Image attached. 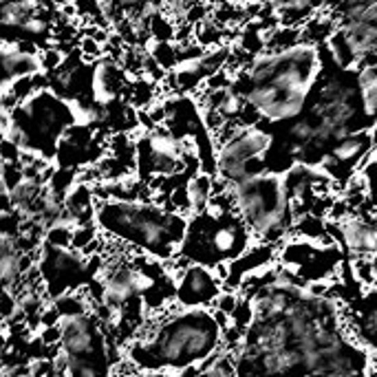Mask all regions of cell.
<instances>
[{
	"label": "cell",
	"instance_id": "cell-14",
	"mask_svg": "<svg viewBox=\"0 0 377 377\" xmlns=\"http://www.w3.org/2000/svg\"><path fill=\"white\" fill-rule=\"evenodd\" d=\"M198 377H236V362H234V353L232 349L218 351L212 360H207L201 366V375Z\"/></svg>",
	"mask_w": 377,
	"mask_h": 377
},
{
	"label": "cell",
	"instance_id": "cell-21",
	"mask_svg": "<svg viewBox=\"0 0 377 377\" xmlns=\"http://www.w3.org/2000/svg\"><path fill=\"white\" fill-rule=\"evenodd\" d=\"M25 174H23V166L20 161H9V164H3V183L7 185V190L12 192L14 187L23 181Z\"/></svg>",
	"mask_w": 377,
	"mask_h": 377
},
{
	"label": "cell",
	"instance_id": "cell-12",
	"mask_svg": "<svg viewBox=\"0 0 377 377\" xmlns=\"http://www.w3.org/2000/svg\"><path fill=\"white\" fill-rule=\"evenodd\" d=\"M337 227V245L351 258L377 256V218L362 214H346Z\"/></svg>",
	"mask_w": 377,
	"mask_h": 377
},
{
	"label": "cell",
	"instance_id": "cell-3",
	"mask_svg": "<svg viewBox=\"0 0 377 377\" xmlns=\"http://www.w3.org/2000/svg\"><path fill=\"white\" fill-rule=\"evenodd\" d=\"M227 315L210 307H179L172 302L139 326L124 355L139 371L179 373L203 366L225 349Z\"/></svg>",
	"mask_w": 377,
	"mask_h": 377
},
{
	"label": "cell",
	"instance_id": "cell-9",
	"mask_svg": "<svg viewBox=\"0 0 377 377\" xmlns=\"http://www.w3.org/2000/svg\"><path fill=\"white\" fill-rule=\"evenodd\" d=\"M60 20L62 14L55 0H0V42L36 44L42 51L55 44Z\"/></svg>",
	"mask_w": 377,
	"mask_h": 377
},
{
	"label": "cell",
	"instance_id": "cell-13",
	"mask_svg": "<svg viewBox=\"0 0 377 377\" xmlns=\"http://www.w3.org/2000/svg\"><path fill=\"white\" fill-rule=\"evenodd\" d=\"M357 91H360L364 115L369 122H377V64L357 68Z\"/></svg>",
	"mask_w": 377,
	"mask_h": 377
},
{
	"label": "cell",
	"instance_id": "cell-17",
	"mask_svg": "<svg viewBox=\"0 0 377 377\" xmlns=\"http://www.w3.org/2000/svg\"><path fill=\"white\" fill-rule=\"evenodd\" d=\"M151 55L155 57V62L164 68V71H174L179 66V47L172 42H155L151 49Z\"/></svg>",
	"mask_w": 377,
	"mask_h": 377
},
{
	"label": "cell",
	"instance_id": "cell-2",
	"mask_svg": "<svg viewBox=\"0 0 377 377\" xmlns=\"http://www.w3.org/2000/svg\"><path fill=\"white\" fill-rule=\"evenodd\" d=\"M326 66L324 44L298 40L296 44L254 55L232 77L241 99V126H283L300 117Z\"/></svg>",
	"mask_w": 377,
	"mask_h": 377
},
{
	"label": "cell",
	"instance_id": "cell-19",
	"mask_svg": "<svg viewBox=\"0 0 377 377\" xmlns=\"http://www.w3.org/2000/svg\"><path fill=\"white\" fill-rule=\"evenodd\" d=\"M77 51H79V55L86 60V62H97V60L102 57L104 49H102V42H97L93 36H82Z\"/></svg>",
	"mask_w": 377,
	"mask_h": 377
},
{
	"label": "cell",
	"instance_id": "cell-26",
	"mask_svg": "<svg viewBox=\"0 0 377 377\" xmlns=\"http://www.w3.org/2000/svg\"><path fill=\"white\" fill-rule=\"evenodd\" d=\"M0 164H3V161H0Z\"/></svg>",
	"mask_w": 377,
	"mask_h": 377
},
{
	"label": "cell",
	"instance_id": "cell-16",
	"mask_svg": "<svg viewBox=\"0 0 377 377\" xmlns=\"http://www.w3.org/2000/svg\"><path fill=\"white\" fill-rule=\"evenodd\" d=\"M146 27H148V34L155 38V42H172V40L177 38L174 23L168 16L159 14V12L148 16Z\"/></svg>",
	"mask_w": 377,
	"mask_h": 377
},
{
	"label": "cell",
	"instance_id": "cell-23",
	"mask_svg": "<svg viewBox=\"0 0 377 377\" xmlns=\"http://www.w3.org/2000/svg\"><path fill=\"white\" fill-rule=\"evenodd\" d=\"M14 203H12V192L7 190V185L0 179V212H12Z\"/></svg>",
	"mask_w": 377,
	"mask_h": 377
},
{
	"label": "cell",
	"instance_id": "cell-1",
	"mask_svg": "<svg viewBox=\"0 0 377 377\" xmlns=\"http://www.w3.org/2000/svg\"><path fill=\"white\" fill-rule=\"evenodd\" d=\"M245 281L256 287L243 296L252 320L232 346L236 377H377L326 283L307 285L281 265Z\"/></svg>",
	"mask_w": 377,
	"mask_h": 377
},
{
	"label": "cell",
	"instance_id": "cell-25",
	"mask_svg": "<svg viewBox=\"0 0 377 377\" xmlns=\"http://www.w3.org/2000/svg\"><path fill=\"white\" fill-rule=\"evenodd\" d=\"M0 47H3V42H0Z\"/></svg>",
	"mask_w": 377,
	"mask_h": 377
},
{
	"label": "cell",
	"instance_id": "cell-6",
	"mask_svg": "<svg viewBox=\"0 0 377 377\" xmlns=\"http://www.w3.org/2000/svg\"><path fill=\"white\" fill-rule=\"evenodd\" d=\"M236 212L250 227L254 238L265 245H281L296 225V212L285 174L274 170L256 172L227 185Z\"/></svg>",
	"mask_w": 377,
	"mask_h": 377
},
{
	"label": "cell",
	"instance_id": "cell-22",
	"mask_svg": "<svg viewBox=\"0 0 377 377\" xmlns=\"http://www.w3.org/2000/svg\"><path fill=\"white\" fill-rule=\"evenodd\" d=\"M20 153H23V148H20L16 142H12V139H3L0 142V161L3 164H9V161H18L20 159Z\"/></svg>",
	"mask_w": 377,
	"mask_h": 377
},
{
	"label": "cell",
	"instance_id": "cell-10",
	"mask_svg": "<svg viewBox=\"0 0 377 377\" xmlns=\"http://www.w3.org/2000/svg\"><path fill=\"white\" fill-rule=\"evenodd\" d=\"M278 265L307 285L329 283L344 265V250L335 241L324 238L289 236L278 245Z\"/></svg>",
	"mask_w": 377,
	"mask_h": 377
},
{
	"label": "cell",
	"instance_id": "cell-15",
	"mask_svg": "<svg viewBox=\"0 0 377 377\" xmlns=\"http://www.w3.org/2000/svg\"><path fill=\"white\" fill-rule=\"evenodd\" d=\"M73 227H75L73 223H66V221H55L51 225H47L42 245L57 247V250H68L73 238Z\"/></svg>",
	"mask_w": 377,
	"mask_h": 377
},
{
	"label": "cell",
	"instance_id": "cell-11",
	"mask_svg": "<svg viewBox=\"0 0 377 377\" xmlns=\"http://www.w3.org/2000/svg\"><path fill=\"white\" fill-rule=\"evenodd\" d=\"M223 289V278L212 267L187 263L174 272V302L179 307H210L214 309Z\"/></svg>",
	"mask_w": 377,
	"mask_h": 377
},
{
	"label": "cell",
	"instance_id": "cell-24",
	"mask_svg": "<svg viewBox=\"0 0 377 377\" xmlns=\"http://www.w3.org/2000/svg\"><path fill=\"white\" fill-rule=\"evenodd\" d=\"M68 3H73V0H55L57 7H64V5H68Z\"/></svg>",
	"mask_w": 377,
	"mask_h": 377
},
{
	"label": "cell",
	"instance_id": "cell-7",
	"mask_svg": "<svg viewBox=\"0 0 377 377\" xmlns=\"http://www.w3.org/2000/svg\"><path fill=\"white\" fill-rule=\"evenodd\" d=\"M77 115L79 111L68 99L57 95L53 88H42L9 113L7 139L53 164L62 139L79 124Z\"/></svg>",
	"mask_w": 377,
	"mask_h": 377
},
{
	"label": "cell",
	"instance_id": "cell-20",
	"mask_svg": "<svg viewBox=\"0 0 377 377\" xmlns=\"http://www.w3.org/2000/svg\"><path fill=\"white\" fill-rule=\"evenodd\" d=\"M34 335L38 337L42 346H60V342H62V326H60V324L40 326V329Z\"/></svg>",
	"mask_w": 377,
	"mask_h": 377
},
{
	"label": "cell",
	"instance_id": "cell-8",
	"mask_svg": "<svg viewBox=\"0 0 377 377\" xmlns=\"http://www.w3.org/2000/svg\"><path fill=\"white\" fill-rule=\"evenodd\" d=\"M216 144V179L227 187L267 170L265 157L274 146V128L265 124L236 126Z\"/></svg>",
	"mask_w": 377,
	"mask_h": 377
},
{
	"label": "cell",
	"instance_id": "cell-5",
	"mask_svg": "<svg viewBox=\"0 0 377 377\" xmlns=\"http://www.w3.org/2000/svg\"><path fill=\"white\" fill-rule=\"evenodd\" d=\"M256 243L252 230L236 212L230 190L216 179L207 205L187 218V234L179 258L218 272L243 258Z\"/></svg>",
	"mask_w": 377,
	"mask_h": 377
},
{
	"label": "cell",
	"instance_id": "cell-18",
	"mask_svg": "<svg viewBox=\"0 0 377 377\" xmlns=\"http://www.w3.org/2000/svg\"><path fill=\"white\" fill-rule=\"evenodd\" d=\"M38 57H40V66H42V71L51 73V71H55V68L64 62L66 53L57 44H51V47L42 49V51L38 53Z\"/></svg>",
	"mask_w": 377,
	"mask_h": 377
},
{
	"label": "cell",
	"instance_id": "cell-4",
	"mask_svg": "<svg viewBox=\"0 0 377 377\" xmlns=\"http://www.w3.org/2000/svg\"><path fill=\"white\" fill-rule=\"evenodd\" d=\"M187 214L177 212L155 198H95V223L99 232L164 263L172 261L181 252L187 234Z\"/></svg>",
	"mask_w": 377,
	"mask_h": 377
}]
</instances>
